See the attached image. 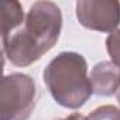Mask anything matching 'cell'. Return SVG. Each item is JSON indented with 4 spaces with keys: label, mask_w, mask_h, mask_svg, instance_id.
Listing matches in <instances>:
<instances>
[{
    "label": "cell",
    "mask_w": 120,
    "mask_h": 120,
    "mask_svg": "<svg viewBox=\"0 0 120 120\" xmlns=\"http://www.w3.org/2000/svg\"><path fill=\"white\" fill-rule=\"evenodd\" d=\"M42 78L55 102L68 109L83 106L93 93L88 62L76 52L58 54L44 69Z\"/></svg>",
    "instance_id": "cell-2"
},
{
    "label": "cell",
    "mask_w": 120,
    "mask_h": 120,
    "mask_svg": "<svg viewBox=\"0 0 120 120\" xmlns=\"http://www.w3.org/2000/svg\"><path fill=\"white\" fill-rule=\"evenodd\" d=\"M88 120H120V110L110 105L100 106L88 116Z\"/></svg>",
    "instance_id": "cell-8"
},
{
    "label": "cell",
    "mask_w": 120,
    "mask_h": 120,
    "mask_svg": "<svg viewBox=\"0 0 120 120\" xmlns=\"http://www.w3.org/2000/svg\"><path fill=\"white\" fill-rule=\"evenodd\" d=\"M37 88L31 76L11 74L0 85V120H27L35 107Z\"/></svg>",
    "instance_id": "cell-3"
},
{
    "label": "cell",
    "mask_w": 120,
    "mask_h": 120,
    "mask_svg": "<svg viewBox=\"0 0 120 120\" xmlns=\"http://www.w3.org/2000/svg\"><path fill=\"white\" fill-rule=\"evenodd\" d=\"M79 23L95 31H114L120 24V3L116 0H81L76 3Z\"/></svg>",
    "instance_id": "cell-4"
},
{
    "label": "cell",
    "mask_w": 120,
    "mask_h": 120,
    "mask_svg": "<svg viewBox=\"0 0 120 120\" xmlns=\"http://www.w3.org/2000/svg\"><path fill=\"white\" fill-rule=\"evenodd\" d=\"M61 27L59 7L52 2H37L19 28L2 35L3 52L13 65L28 67L55 45Z\"/></svg>",
    "instance_id": "cell-1"
},
{
    "label": "cell",
    "mask_w": 120,
    "mask_h": 120,
    "mask_svg": "<svg viewBox=\"0 0 120 120\" xmlns=\"http://www.w3.org/2000/svg\"><path fill=\"white\" fill-rule=\"evenodd\" d=\"M93 92L102 96L113 95L120 86V68L113 62H99L90 72Z\"/></svg>",
    "instance_id": "cell-5"
},
{
    "label": "cell",
    "mask_w": 120,
    "mask_h": 120,
    "mask_svg": "<svg viewBox=\"0 0 120 120\" xmlns=\"http://www.w3.org/2000/svg\"><path fill=\"white\" fill-rule=\"evenodd\" d=\"M106 48L114 65L120 68V30L113 31L106 38Z\"/></svg>",
    "instance_id": "cell-7"
},
{
    "label": "cell",
    "mask_w": 120,
    "mask_h": 120,
    "mask_svg": "<svg viewBox=\"0 0 120 120\" xmlns=\"http://www.w3.org/2000/svg\"><path fill=\"white\" fill-rule=\"evenodd\" d=\"M26 19V14L19 2L2 3V35L19 28Z\"/></svg>",
    "instance_id": "cell-6"
},
{
    "label": "cell",
    "mask_w": 120,
    "mask_h": 120,
    "mask_svg": "<svg viewBox=\"0 0 120 120\" xmlns=\"http://www.w3.org/2000/svg\"><path fill=\"white\" fill-rule=\"evenodd\" d=\"M59 120H88V117H85V116H82L79 113H74V114H71V116H68L65 119H59Z\"/></svg>",
    "instance_id": "cell-9"
},
{
    "label": "cell",
    "mask_w": 120,
    "mask_h": 120,
    "mask_svg": "<svg viewBox=\"0 0 120 120\" xmlns=\"http://www.w3.org/2000/svg\"><path fill=\"white\" fill-rule=\"evenodd\" d=\"M117 99H119V103H120V93H119V96H117Z\"/></svg>",
    "instance_id": "cell-10"
}]
</instances>
